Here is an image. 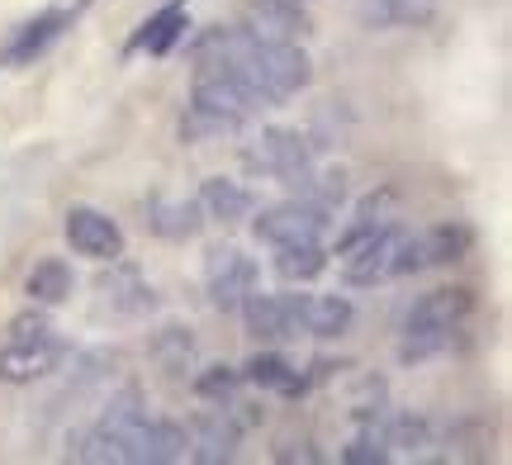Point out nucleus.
<instances>
[{"mask_svg": "<svg viewBox=\"0 0 512 465\" xmlns=\"http://www.w3.org/2000/svg\"><path fill=\"white\" fill-rule=\"evenodd\" d=\"M437 15V0H361L370 29H422Z\"/></svg>", "mask_w": 512, "mask_h": 465, "instance_id": "obj_19", "label": "nucleus"}, {"mask_svg": "<svg viewBox=\"0 0 512 465\" xmlns=\"http://www.w3.org/2000/svg\"><path fill=\"white\" fill-rule=\"evenodd\" d=\"M470 309H475V295H470V290H460V285L432 290V295H422L418 304H408L403 333L446 337V342H456L460 328H465V318H470Z\"/></svg>", "mask_w": 512, "mask_h": 465, "instance_id": "obj_7", "label": "nucleus"}, {"mask_svg": "<svg viewBox=\"0 0 512 465\" xmlns=\"http://www.w3.org/2000/svg\"><path fill=\"white\" fill-rule=\"evenodd\" d=\"M304 205H313L318 214H328V219H337V209L347 205V171H318L313 167L299 186H290Z\"/></svg>", "mask_w": 512, "mask_h": 465, "instance_id": "obj_23", "label": "nucleus"}, {"mask_svg": "<svg viewBox=\"0 0 512 465\" xmlns=\"http://www.w3.org/2000/svg\"><path fill=\"white\" fill-rule=\"evenodd\" d=\"M200 209L214 224H242V219L256 214V195L238 181H228V176H209L200 190Z\"/></svg>", "mask_w": 512, "mask_h": 465, "instance_id": "obj_18", "label": "nucleus"}, {"mask_svg": "<svg viewBox=\"0 0 512 465\" xmlns=\"http://www.w3.org/2000/svg\"><path fill=\"white\" fill-rule=\"evenodd\" d=\"M470 247V233L460 224H437L427 233H403L399 242V261H394V276H418L427 266H446V261H460Z\"/></svg>", "mask_w": 512, "mask_h": 465, "instance_id": "obj_8", "label": "nucleus"}, {"mask_svg": "<svg viewBox=\"0 0 512 465\" xmlns=\"http://www.w3.org/2000/svg\"><path fill=\"white\" fill-rule=\"evenodd\" d=\"M275 252V276L290 280V285H309L328 271V247L323 242H285V247H271Z\"/></svg>", "mask_w": 512, "mask_h": 465, "instance_id": "obj_21", "label": "nucleus"}, {"mask_svg": "<svg viewBox=\"0 0 512 465\" xmlns=\"http://www.w3.org/2000/svg\"><path fill=\"white\" fill-rule=\"evenodd\" d=\"M242 167L252 176H266V181H280V186H299L318 162H313V143L294 129H261L242 148Z\"/></svg>", "mask_w": 512, "mask_h": 465, "instance_id": "obj_3", "label": "nucleus"}, {"mask_svg": "<svg viewBox=\"0 0 512 465\" xmlns=\"http://www.w3.org/2000/svg\"><path fill=\"white\" fill-rule=\"evenodd\" d=\"M238 390H242V371H233V366H204L195 375V394L200 399H233Z\"/></svg>", "mask_w": 512, "mask_h": 465, "instance_id": "obj_27", "label": "nucleus"}, {"mask_svg": "<svg viewBox=\"0 0 512 465\" xmlns=\"http://www.w3.org/2000/svg\"><path fill=\"white\" fill-rule=\"evenodd\" d=\"M399 242H403V228L384 224V228H375V233H366V238L337 247L342 280H347V285H380V280H389L394 276V261H399Z\"/></svg>", "mask_w": 512, "mask_h": 465, "instance_id": "obj_5", "label": "nucleus"}, {"mask_svg": "<svg viewBox=\"0 0 512 465\" xmlns=\"http://www.w3.org/2000/svg\"><path fill=\"white\" fill-rule=\"evenodd\" d=\"M342 461H351V465H384V461H394V451H389V442H384V432H380V423H375V418H370L366 432H356V437H351V447L342 451Z\"/></svg>", "mask_w": 512, "mask_h": 465, "instance_id": "obj_26", "label": "nucleus"}, {"mask_svg": "<svg viewBox=\"0 0 512 465\" xmlns=\"http://www.w3.org/2000/svg\"><path fill=\"white\" fill-rule=\"evenodd\" d=\"M72 285H76V276H72V266L67 261H57V257H48V261H38L34 271L24 276V295L34 299V304H62V299H72Z\"/></svg>", "mask_w": 512, "mask_h": 465, "instance_id": "obj_22", "label": "nucleus"}, {"mask_svg": "<svg viewBox=\"0 0 512 465\" xmlns=\"http://www.w3.org/2000/svg\"><path fill=\"white\" fill-rule=\"evenodd\" d=\"M62 233H67V242H72V252H81V257H91V261L124 257V228L95 205H72L67 209Z\"/></svg>", "mask_w": 512, "mask_h": 465, "instance_id": "obj_10", "label": "nucleus"}, {"mask_svg": "<svg viewBox=\"0 0 512 465\" xmlns=\"http://www.w3.org/2000/svg\"><path fill=\"white\" fill-rule=\"evenodd\" d=\"M242 380H247V385H261V390H275V394H304V375L271 352L252 356V361L242 366Z\"/></svg>", "mask_w": 512, "mask_h": 465, "instance_id": "obj_24", "label": "nucleus"}, {"mask_svg": "<svg viewBox=\"0 0 512 465\" xmlns=\"http://www.w3.org/2000/svg\"><path fill=\"white\" fill-rule=\"evenodd\" d=\"M152 356H157V366H162L166 375H190L195 371V337H190V328H162V333L152 337Z\"/></svg>", "mask_w": 512, "mask_h": 465, "instance_id": "obj_25", "label": "nucleus"}, {"mask_svg": "<svg viewBox=\"0 0 512 465\" xmlns=\"http://www.w3.org/2000/svg\"><path fill=\"white\" fill-rule=\"evenodd\" d=\"M242 323H247V333L261 337V342H280V337H290V314H285V295H252L242 299Z\"/></svg>", "mask_w": 512, "mask_h": 465, "instance_id": "obj_20", "label": "nucleus"}, {"mask_svg": "<svg viewBox=\"0 0 512 465\" xmlns=\"http://www.w3.org/2000/svg\"><path fill=\"white\" fill-rule=\"evenodd\" d=\"M290 337H342L351 328V299L342 295H285Z\"/></svg>", "mask_w": 512, "mask_h": 465, "instance_id": "obj_11", "label": "nucleus"}, {"mask_svg": "<svg viewBox=\"0 0 512 465\" xmlns=\"http://www.w3.org/2000/svg\"><path fill=\"white\" fill-rule=\"evenodd\" d=\"M185 5H190V0H166L157 15L143 19V24H138V34L128 38V53H166V48H176L181 34L190 29Z\"/></svg>", "mask_w": 512, "mask_h": 465, "instance_id": "obj_17", "label": "nucleus"}, {"mask_svg": "<svg viewBox=\"0 0 512 465\" xmlns=\"http://www.w3.org/2000/svg\"><path fill=\"white\" fill-rule=\"evenodd\" d=\"M328 214H318L313 205H304L299 195L285 200V205H271L256 214V238L266 242V247H285V242H323L328 233Z\"/></svg>", "mask_w": 512, "mask_h": 465, "instance_id": "obj_9", "label": "nucleus"}, {"mask_svg": "<svg viewBox=\"0 0 512 465\" xmlns=\"http://www.w3.org/2000/svg\"><path fill=\"white\" fill-rule=\"evenodd\" d=\"M204 290H209V304L223 309V314L242 309V299L256 290V261L242 247H209V257H204Z\"/></svg>", "mask_w": 512, "mask_h": 465, "instance_id": "obj_6", "label": "nucleus"}, {"mask_svg": "<svg viewBox=\"0 0 512 465\" xmlns=\"http://www.w3.org/2000/svg\"><path fill=\"white\" fill-rule=\"evenodd\" d=\"M242 29L256 38H290V43H299V34H309V15H304V0H252Z\"/></svg>", "mask_w": 512, "mask_h": 465, "instance_id": "obj_16", "label": "nucleus"}, {"mask_svg": "<svg viewBox=\"0 0 512 465\" xmlns=\"http://www.w3.org/2000/svg\"><path fill=\"white\" fill-rule=\"evenodd\" d=\"M190 442H185V456L190 461H200V465H223V461H233L238 456V418L223 409V413H209V418H200L195 428L185 432Z\"/></svg>", "mask_w": 512, "mask_h": 465, "instance_id": "obj_15", "label": "nucleus"}, {"mask_svg": "<svg viewBox=\"0 0 512 465\" xmlns=\"http://www.w3.org/2000/svg\"><path fill=\"white\" fill-rule=\"evenodd\" d=\"M143 228L162 242H185L204 228V209L200 200H185V195H152L143 205Z\"/></svg>", "mask_w": 512, "mask_h": 465, "instance_id": "obj_13", "label": "nucleus"}, {"mask_svg": "<svg viewBox=\"0 0 512 465\" xmlns=\"http://www.w3.org/2000/svg\"><path fill=\"white\" fill-rule=\"evenodd\" d=\"M200 67H223L261 100V105H285L290 95L309 86V53L290 38H256L247 29H209L200 38Z\"/></svg>", "mask_w": 512, "mask_h": 465, "instance_id": "obj_1", "label": "nucleus"}, {"mask_svg": "<svg viewBox=\"0 0 512 465\" xmlns=\"http://www.w3.org/2000/svg\"><path fill=\"white\" fill-rule=\"evenodd\" d=\"M76 19V10H48V15L29 19V24H19L15 38L0 48V67H24V62H34L53 48L57 38L67 34V24Z\"/></svg>", "mask_w": 512, "mask_h": 465, "instance_id": "obj_14", "label": "nucleus"}, {"mask_svg": "<svg viewBox=\"0 0 512 465\" xmlns=\"http://www.w3.org/2000/svg\"><path fill=\"white\" fill-rule=\"evenodd\" d=\"M95 295H100V309H110L114 318H147L157 309V290L143 280L138 266H124V257H114L110 271L95 280Z\"/></svg>", "mask_w": 512, "mask_h": 465, "instance_id": "obj_12", "label": "nucleus"}, {"mask_svg": "<svg viewBox=\"0 0 512 465\" xmlns=\"http://www.w3.org/2000/svg\"><path fill=\"white\" fill-rule=\"evenodd\" d=\"M67 361V342L48 328V318L19 314L10 323V342L0 347V380L5 385H34L43 375H53Z\"/></svg>", "mask_w": 512, "mask_h": 465, "instance_id": "obj_2", "label": "nucleus"}, {"mask_svg": "<svg viewBox=\"0 0 512 465\" xmlns=\"http://www.w3.org/2000/svg\"><path fill=\"white\" fill-rule=\"evenodd\" d=\"M190 110L204 114V119H214L219 129L238 133L242 124H252L266 105H261L233 72H223V67H200L195 86H190Z\"/></svg>", "mask_w": 512, "mask_h": 465, "instance_id": "obj_4", "label": "nucleus"}]
</instances>
